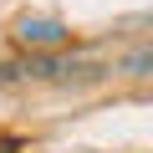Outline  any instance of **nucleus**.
Segmentation results:
<instances>
[{
    "label": "nucleus",
    "instance_id": "obj_1",
    "mask_svg": "<svg viewBox=\"0 0 153 153\" xmlns=\"http://www.w3.org/2000/svg\"><path fill=\"white\" fill-rule=\"evenodd\" d=\"M66 26L61 21H21L16 26V46H26V51H56V46H66Z\"/></svg>",
    "mask_w": 153,
    "mask_h": 153
},
{
    "label": "nucleus",
    "instance_id": "obj_2",
    "mask_svg": "<svg viewBox=\"0 0 153 153\" xmlns=\"http://www.w3.org/2000/svg\"><path fill=\"white\" fill-rule=\"evenodd\" d=\"M0 153H21V138H10V133H0Z\"/></svg>",
    "mask_w": 153,
    "mask_h": 153
}]
</instances>
